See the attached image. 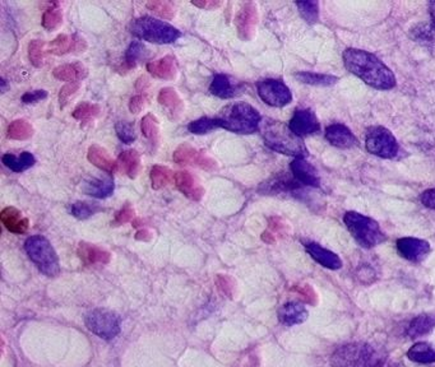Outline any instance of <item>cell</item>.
<instances>
[{
  "instance_id": "4",
  "label": "cell",
  "mask_w": 435,
  "mask_h": 367,
  "mask_svg": "<svg viewBox=\"0 0 435 367\" xmlns=\"http://www.w3.org/2000/svg\"><path fill=\"white\" fill-rule=\"evenodd\" d=\"M220 128L238 134H253L258 131L260 114L247 102H236L225 107L218 116Z\"/></svg>"
},
{
  "instance_id": "15",
  "label": "cell",
  "mask_w": 435,
  "mask_h": 367,
  "mask_svg": "<svg viewBox=\"0 0 435 367\" xmlns=\"http://www.w3.org/2000/svg\"><path fill=\"white\" fill-rule=\"evenodd\" d=\"M87 50L86 40L74 33V35H59L48 44V53L54 55H65L71 53H85Z\"/></svg>"
},
{
  "instance_id": "22",
  "label": "cell",
  "mask_w": 435,
  "mask_h": 367,
  "mask_svg": "<svg viewBox=\"0 0 435 367\" xmlns=\"http://www.w3.org/2000/svg\"><path fill=\"white\" fill-rule=\"evenodd\" d=\"M306 253L309 254L318 264L324 268L336 270L342 267V261L337 254L332 253L317 243H308L305 245Z\"/></svg>"
},
{
  "instance_id": "37",
  "label": "cell",
  "mask_w": 435,
  "mask_h": 367,
  "mask_svg": "<svg viewBox=\"0 0 435 367\" xmlns=\"http://www.w3.org/2000/svg\"><path fill=\"white\" fill-rule=\"evenodd\" d=\"M33 126L24 119H18L10 122L7 131V137L13 140H27L33 135Z\"/></svg>"
},
{
  "instance_id": "51",
  "label": "cell",
  "mask_w": 435,
  "mask_h": 367,
  "mask_svg": "<svg viewBox=\"0 0 435 367\" xmlns=\"http://www.w3.org/2000/svg\"><path fill=\"white\" fill-rule=\"evenodd\" d=\"M420 200L427 208L434 209L435 211V188L425 190L420 196Z\"/></svg>"
},
{
  "instance_id": "6",
  "label": "cell",
  "mask_w": 435,
  "mask_h": 367,
  "mask_svg": "<svg viewBox=\"0 0 435 367\" xmlns=\"http://www.w3.org/2000/svg\"><path fill=\"white\" fill-rule=\"evenodd\" d=\"M344 222L356 243L362 247L371 249L386 240L378 222L362 213L347 212L344 216Z\"/></svg>"
},
{
  "instance_id": "43",
  "label": "cell",
  "mask_w": 435,
  "mask_h": 367,
  "mask_svg": "<svg viewBox=\"0 0 435 367\" xmlns=\"http://www.w3.org/2000/svg\"><path fill=\"white\" fill-rule=\"evenodd\" d=\"M299 12L309 25H314L319 19V3L318 1H298Z\"/></svg>"
},
{
  "instance_id": "18",
  "label": "cell",
  "mask_w": 435,
  "mask_h": 367,
  "mask_svg": "<svg viewBox=\"0 0 435 367\" xmlns=\"http://www.w3.org/2000/svg\"><path fill=\"white\" fill-rule=\"evenodd\" d=\"M326 139L335 147L353 148L357 144V139L355 138L353 131L342 124H332L326 129Z\"/></svg>"
},
{
  "instance_id": "33",
  "label": "cell",
  "mask_w": 435,
  "mask_h": 367,
  "mask_svg": "<svg viewBox=\"0 0 435 367\" xmlns=\"http://www.w3.org/2000/svg\"><path fill=\"white\" fill-rule=\"evenodd\" d=\"M157 100H159L160 105L169 109L170 113H172V114H180L184 110L183 100L179 96L177 90H174L171 87L162 88L159 93Z\"/></svg>"
},
{
  "instance_id": "49",
  "label": "cell",
  "mask_w": 435,
  "mask_h": 367,
  "mask_svg": "<svg viewBox=\"0 0 435 367\" xmlns=\"http://www.w3.org/2000/svg\"><path fill=\"white\" fill-rule=\"evenodd\" d=\"M48 97V92L45 90H36L30 91V92H26L24 96H22V102L24 104H36L41 100H45Z\"/></svg>"
},
{
  "instance_id": "14",
  "label": "cell",
  "mask_w": 435,
  "mask_h": 367,
  "mask_svg": "<svg viewBox=\"0 0 435 367\" xmlns=\"http://www.w3.org/2000/svg\"><path fill=\"white\" fill-rule=\"evenodd\" d=\"M289 126H290L291 131L294 134H296L300 138L314 134L321 129L317 115L309 109L296 110L290 120Z\"/></svg>"
},
{
  "instance_id": "8",
  "label": "cell",
  "mask_w": 435,
  "mask_h": 367,
  "mask_svg": "<svg viewBox=\"0 0 435 367\" xmlns=\"http://www.w3.org/2000/svg\"><path fill=\"white\" fill-rule=\"evenodd\" d=\"M365 147L371 155L380 158H393L398 153V142L384 126H373L366 131Z\"/></svg>"
},
{
  "instance_id": "9",
  "label": "cell",
  "mask_w": 435,
  "mask_h": 367,
  "mask_svg": "<svg viewBox=\"0 0 435 367\" xmlns=\"http://www.w3.org/2000/svg\"><path fill=\"white\" fill-rule=\"evenodd\" d=\"M86 326L94 335L104 339H113L121 333V319L113 311L97 309L86 317Z\"/></svg>"
},
{
  "instance_id": "13",
  "label": "cell",
  "mask_w": 435,
  "mask_h": 367,
  "mask_svg": "<svg viewBox=\"0 0 435 367\" xmlns=\"http://www.w3.org/2000/svg\"><path fill=\"white\" fill-rule=\"evenodd\" d=\"M397 250L405 259L421 263L430 253V244L416 237H402L397 240Z\"/></svg>"
},
{
  "instance_id": "35",
  "label": "cell",
  "mask_w": 435,
  "mask_h": 367,
  "mask_svg": "<svg viewBox=\"0 0 435 367\" xmlns=\"http://www.w3.org/2000/svg\"><path fill=\"white\" fill-rule=\"evenodd\" d=\"M151 185L153 190H160V189L166 188L172 181H175V175L174 172L170 170L169 167L156 164L151 169Z\"/></svg>"
},
{
  "instance_id": "36",
  "label": "cell",
  "mask_w": 435,
  "mask_h": 367,
  "mask_svg": "<svg viewBox=\"0 0 435 367\" xmlns=\"http://www.w3.org/2000/svg\"><path fill=\"white\" fill-rule=\"evenodd\" d=\"M296 79L310 84V86H318V87H330L332 84H335L339 81L337 77L330 75V74L313 73V72H299L296 75Z\"/></svg>"
},
{
  "instance_id": "25",
  "label": "cell",
  "mask_w": 435,
  "mask_h": 367,
  "mask_svg": "<svg viewBox=\"0 0 435 367\" xmlns=\"http://www.w3.org/2000/svg\"><path fill=\"white\" fill-rule=\"evenodd\" d=\"M308 310L303 303L287 302L278 311V319L285 326H292L304 323L308 319Z\"/></svg>"
},
{
  "instance_id": "53",
  "label": "cell",
  "mask_w": 435,
  "mask_h": 367,
  "mask_svg": "<svg viewBox=\"0 0 435 367\" xmlns=\"http://www.w3.org/2000/svg\"><path fill=\"white\" fill-rule=\"evenodd\" d=\"M429 7H430V13H432V19H433V22L435 21V1H432L430 4H429Z\"/></svg>"
},
{
  "instance_id": "3",
  "label": "cell",
  "mask_w": 435,
  "mask_h": 367,
  "mask_svg": "<svg viewBox=\"0 0 435 367\" xmlns=\"http://www.w3.org/2000/svg\"><path fill=\"white\" fill-rule=\"evenodd\" d=\"M263 138L267 147L283 155L295 158H305L308 149L303 139L291 131L290 126L283 122L268 120L263 128Z\"/></svg>"
},
{
  "instance_id": "20",
  "label": "cell",
  "mask_w": 435,
  "mask_h": 367,
  "mask_svg": "<svg viewBox=\"0 0 435 367\" xmlns=\"http://www.w3.org/2000/svg\"><path fill=\"white\" fill-rule=\"evenodd\" d=\"M147 70L151 75L163 81H172L177 75V59L171 55L161 57L147 64Z\"/></svg>"
},
{
  "instance_id": "19",
  "label": "cell",
  "mask_w": 435,
  "mask_h": 367,
  "mask_svg": "<svg viewBox=\"0 0 435 367\" xmlns=\"http://www.w3.org/2000/svg\"><path fill=\"white\" fill-rule=\"evenodd\" d=\"M0 220L9 232L17 234V235L26 234L30 227L28 218L24 217V214L15 207L4 208L0 213Z\"/></svg>"
},
{
  "instance_id": "30",
  "label": "cell",
  "mask_w": 435,
  "mask_h": 367,
  "mask_svg": "<svg viewBox=\"0 0 435 367\" xmlns=\"http://www.w3.org/2000/svg\"><path fill=\"white\" fill-rule=\"evenodd\" d=\"M141 131L143 133V137L148 140V143L153 148L159 146V142H160V122H159V119L154 115H145V117L142 119V122H141Z\"/></svg>"
},
{
  "instance_id": "52",
  "label": "cell",
  "mask_w": 435,
  "mask_h": 367,
  "mask_svg": "<svg viewBox=\"0 0 435 367\" xmlns=\"http://www.w3.org/2000/svg\"><path fill=\"white\" fill-rule=\"evenodd\" d=\"M194 7H198V8L204 9V10H212V9L218 8L221 7V1H215V0H201V1H192Z\"/></svg>"
},
{
  "instance_id": "26",
  "label": "cell",
  "mask_w": 435,
  "mask_h": 367,
  "mask_svg": "<svg viewBox=\"0 0 435 367\" xmlns=\"http://www.w3.org/2000/svg\"><path fill=\"white\" fill-rule=\"evenodd\" d=\"M53 75L57 78V81L80 83V81L85 79L89 75V69L80 62H77V63L57 66L53 70Z\"/></svg>"
},
{
  "instance_id": "28",
  "label": "cell",
  "mask_w": 435,
  "mask_h": 367,
  "mask_svg": "<svg viewBox=\"0 0 435 367\" xmlns=\"http://www.w3.org/2000/svg\"><path fill=\"white\" fill-rule=\"evenodd\" d=\"M118 163H119V167L121 170L130 179H136L138 173L141 172V167H142L141 155L138 153L136 149H128V151L121 152L119 158H118Z\"/></svg>"
},
{
  "instance_id": "50",
  "label": "cell",
  "mask_w": 435,
  "mask_h": 367,
  "mask_svg": "<svg viewBox=\"0 0 435 367\" xmlns=\"http://www.w3.org/2000/svg\"><path fill=\"white\" fill-rule=\"evenodd\" d=\"M145 98L142 95H136L130 98V110L133 114H139L145 107Z\"/></svg>"
},
{
  "instance_id": "45",
  "label": "cell",
  "mask_w": 435,
  "mask_h": 367,
  "mask_svg": "<svg viewBox=\"0 0 435 367\" xmlns=\"http://www.w3.org/2000/svg\"><path fill=\"white\" fill-rule=\"evenodd\" d=\"M28 57L35 68H41L45 64V42L33 40L28 44Z\"/></svg>"
},
{
  "instance_id": "2",
  "label": "cell",
  "mask_w": 435,
  "mask_h": 367,
  "mask_svg": "<svg viewBox=\"0 0 435 367\" xmlns=\"http://www.w3.org/2000/svg\"><path fill=\"white\" fill-rule=\"evenodd\" d=\"M387 353L369 343H351L339 347L330 357L332 367H380Z\"/></svg>"
},
{
  "instance_id": "1",
  "label": "cell",
  "mask_w": 435,
  "mask_h": 367,
  "mask_svg": "<svg viewBox=\"0 0 435 367\" xmlns=\"http://www.w3.org/2000/svg\"><path fill=\"white\" fill-rule=\"evenodd\" d=\"M344 63L348 72L375 90H392L396 86L393 72L378 57L365 50L347 49L344 53Z\"/></svg>"
},
{
  "instance_id": "21",
  "label": "cell",
  "mask_w": 435,
  "mask_h": 367,
  "mask_svg": "<svg viewBox=\"0 0 435 367\" xmlns=\"http://www.w3.org/2000/svg\"><path fill=\"white\" fill-rule=\"evenodd\" d=\"M242 91V84H233V81L226 74H216L211 82V93L216 97L222 98V100L235 97V96L240 95Z\"/></svg>"
},
{
  "instance_id": "42",
  "label": "cell",
  "mask_w": 435,
  "mask_h": 367,
  "mask_svg": "<svg viewBox=\"0 0 435 367\" xmlns=\"http://www.w3.org/2000/svg\"><path fill=\"white\" fill-rule=\"evenodd\" d=\"M411 37L414 40L419 41L423 44H434V23H419L415 26L411 30Z\"/></svg>"
},
{
  "instance_id": "46",
  "label": "cell",
  "mask_w": 435,
  "mask_h": 367,
  "mask_svg": "<svg viewBox=\"0 0 435 367\" xmlns=\"http://www.w3.org/2000/svg\"><path fill=\"white\" fill-rule=\"evenodd\" d=\"M115 131H116L118 138L125 144H130L137 139V131L133 122H118L115 125Z\"/></svg>"
},
{
  "instance_id": "16",
  "label": "cell",
  "mask_w": 435,
  "mask_h": 367,
  "mask_svg": "<svg viewBox=\"0 0 435 367\" xmlns=\"http://www.w3.org/2000/svg\"><path fill=\"white\" fill-rule=\"evenodd\" d=\"M175 185L186 198L192 199L194 202H199L206 193V190L202 187L201 181L192 172H177Z\"/></svg>"
},
{
  "instance_id": "41",
  "label": "cell",
  "mask_w": 435,
  "mask_h": 367,
  "mask_svg": "<svg viewBox=\"0 0 435 367\" xmlns=\"http://www.w3.org/2000/svg\"><path fill=\"white\" fill-rule=\"evenodd\" d=\"M220 128L218 117L211 119V117H201L198 120H194L188 125V131L192 134L197 135H203V134H208L210 131H215Z\"/></svg>"
},
{
  "instance_id": "54",
  "label": "cell",
  "mask_w": 435,
  "mask_h": 367,
  "mask_svg": "<svg viewBox=\"0 0 435 367\" xmlns=\"http://www.w3.org/2000/svg\"><path fill=\"white\" fill-rule=\"evenodd\" d=\"M433 23H434V25H435V21H434V22H433Z\"/></svg>"
},
{
  "instance_id": "48",
  "label": "cell",
  "mask_w": 435,
  "mask_h": 367,
  "mask_svg": "<svg viewBox=\"0 0 435 367\" xmlns=\"http://www.w3.org/2000/svg\"><path fill=\"white\" fill-rule=\"evenodd\" d=\"M134 218V208L130 203L125 204L115 216V225H124Z\"/></svg>"
},
{
  "instance_id": "7",
  "label": "cell",
  "mask_w": 435,
  "mask_h": 367,
  "mask_svg": "<svg viewBox=\"0 0 435 367\" xmlns=\"http://www.w3.org/2000/svg\"><path fill=\"white\" fill-rule=\"evenodd\" d=\"M24 249L33 264L46 277H57L60 273L59 258L46 237H28L24 243Z\"/></svg>"
},
{
  "instance_id": "38",
  "label": "cell",
  "mask_w": 435,
  "mask_h": 367,
  "mask_svg": "<svg viewBox=\"0 0 435 367\" xmlns=\"http://www.w3.org/2000/svg\"><path fill=\"white\" fill-rule=\"evenodd\" d=\"M62 23H63L62 9L59 8L57 3H54L44 12V15H42V26L48 31H54Z\"/></svg>"
},
{
  "instance_id": "17",
  "label": "cell",
  "mask_w": 435,
  "mask_h": 367,
  "mask_svg": "<svg viewBox=\"0 0 435 367\" xmlns=\"http://www.w3.org/2000/svg\"><path fill=\"white\" fill-rule=\"evenodd\" d=\"M290 169L294 178L300 184L313 188H318L321 185V178L318 175V171L315 170L312 163L306 161L305 158H295L290 163Z\"/></svg>"
},
{
  "instance_id": "32",
  "label": "cell",
  "mask_w": 435,
  "mask_h": 367,
  "mask_svg": "<svg viewBox=\"0 0 435 367\" xmlns=\"http://www.w3.org/2000/svg\"><path fill=\"white\" fill-rule=\"evenodd\" d=\"M407 356L418 364H433L435 362V348L427 342L416 343L409 350Z\"/></svg>"
},
{
  "instance_id": "47",
  "label": "cell",
  "mask_w": 435,
  "mask_h": 367,
  "mask_svg": "<svg viewBox=\"0 0 435 367\" xmlns=\"http://www.w3.org/2000/svg\"><path fill=\"white\" fill-rule=\"evenodd\" d=\"M80 90V83L74 82V83H66L64 87L59 92V102L60 107L64 109L65 105H68V102L71 101V98Z\"/></svg>"
},
{
  "instance_id": "29",
  "label": "cell",
  "mask_w": 435,
  "mask_h": 367,
  "mask_svg": "<svg viewBox=\"0 0 435 367\" xmlns=\"http://www.w3.org/2000/svg\"><path fill=\"white\" fill-rule=\"evenodd\" d=\"M3 163L13 172H24L31 169L36 163V158L31 152H22L21 155L16 156L13 153H6L1 158Z\"/></svg>"
},
{
  "instance_id": "10",
  "label": "cell",
  "mask_w": 435,
  "mask_h": 367,
  "mask_svg": "<svg viewBox=\"0 0 435 367\" xmlns=\"http://www.w3.org/2000/svg\"><path fill=\"white\" fill-rule=\"evenodd\" d=\"M259 97L267 105L283 107L292 101L290 88L280 79H263L257 84Z\"/></svg>"
},
{
  "instance_id": "39",
  "label": "cell",
  "mask_w": 435,
  "mask_h": 367,
  "mask_svg": "<svg viewBox=\"0 0 435 367\" xmlns=\"http://www.w3.org/2000/svg\"><path fill=\"white\" fill-rule=\"evenodd\" d=\"M101 113V107L97 104H91V102H82L78 106L74 109L73 111V117L80 120V122L86 124L95 120L97 116Z\"/></svg>"
},
{
  "instance_id": "44",
  "label": "cell",
  "mask_w": 435,
  "mask_h": 367,
  "mask_svg": "<svg viewBox=\"0 0 435 367\" xmlns=\"http://www.w3.org/2000/svg\"><path fill=\"white\" fill-rule=\"evenodd\" d=\"M145 6L163 19H172L175 17V7L172 6V3L166 0H151Z\"/></svg>"
},
{
  "instance_id": "34",
  "label": "cell",
  "mask_w": 435,
  "mask_h": 367,
  "mask_svg": "<svg viewBox=\"0 0 435 367\" xmlns=\"http://www.w3.org/2000/svg\"><path fill=\"white\" fill-rule=\"evenodd\" d=\"M147 57V49L145 45L139 41H134L130 45V48L125 51V57H124V63H123V70L128 72L130 69L136 68L139 60L145 59Z\"/></svg>"
},
{
  "instance_id": "27",
  "label": "cell",
  "mask_w": 435,
  "mask_h": 367,
  "mask_svg": "<svg viewBox=\"0 0 435 367\" xmlns=\"http://www.w3.org/2000/svg\"><path fill=\"white\" fill-rule=\"evenodd\" d=\"M78 255L83 263L87 265H96V264H107L110 261V253L104 250L103 247H98L96 245L81 243L78 246Z\"/></svg>"
},
{
  "instance_id": "40",
  "label": "cell",
  "mask_w": 435,
  "mask_h": 367,
  "mask_svg": "<svg viewBox=\"0 0 435 367\" xmlns=\"http://www.w3.org/2000/svg\"><path fill=\"white\" fill-rule=\"evenodd\" d=\"M103 208L97 203L92 202H76L71 205V213L78 220H87L94 214L101 212Z\"/></svg>"
},
{
  "instance_id": "23",
  "label": "cell",
  "mask_w": 435,
  "mask_h": 367,
  "mask_svg": "<svg viewBox=\"0 0 435 367\" xmlns=\"http://www.w3.org/2000/svg\"><path fill=\"white\" fill-rule=\"evenodd\" d=\"M114 189H115V184L112 176L94 178V179L86 180L82 184V191L97 199H105L113 196Z\"/></svg>"
},
{
  "instance_id": "31",
  "label": "cell",
  "mask_w": 435,
  "mask_h": 367,
  "mask_svg": "<svg viewBox=\"0 0 435 367\" xmlns=\"http://www.w3.org/2000/svg\"><path fill=\"white\" fill-rule=\"evenodd\" d=\"M435 328V315L423 314L414 319L409 326L407 333L411 338H418L421 335H427Z\"/></svg>"
},
{
  "instance_id": "12",
  "label": "cell",
  "mask_w": 435,
  "mask_h": 367,
  "mask_svg": "<svg viewBox=\"0 0 435 367\" xmlns=\"http://www.w3.org/2000/svg\"><path fill=\"white\" fill-rule=\"evenodd\" d=\"M257 23H258V12H257L256 4L253 3L242 4V8L239 9L238 15L235 17L238 36L244 41L251 40V37L256 32Z\"/></svg>"
},
{
  "instance_id": "24",
  "label": "cell",
  "mask_w": 435,
  "mask_h": 367,
  "mask_svg": "<svg viewBox=\"0 0 435 367\" xmlns=\"http://www.w3.org/2000/svg\"><path fill=\"white\" fill-rule=\"evenodd\" d=\"M87 158H89V162L92 163L94 166H96L97 169L107 172V173H114L119 169V163L114 160L105 148L101 147L98 144H92L89 148Z\"/></svg>"
},
{
  "instance_id": "11",
  "label": "cell",
  "mask_w": 435,
  "mask_h": 367,
  "mask_svg": "<svg viewBox=\"0 0 435 367\" xmlns=\"http://www.w3.org/2000/svg\"><path fill=\"white\" fill-rule=\"evenodd\" d=\"M172 160L177 164H190L206 171H216L218 169V162L213 158L186 143L179 146L174 151Z\"/></svg>"
},
{
  "instance_id": "5",
  "label": "cell",
  "mask_w": 435,
  "mask_h": 367,
  "mask_svg": "<svg viewBox=\"0 0 435 367\" xmlns=\"http://www.w3.org/2000/svg\"><path fill=\"white\" fill-rule=\"evenodd\" d=\"M130 32L141 40L159 45L172 44L181 36L180 31L174 26L150 16L134 19V22L130 25Z\"/></svg>"
}]
</instances>
